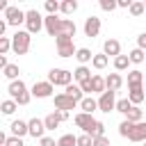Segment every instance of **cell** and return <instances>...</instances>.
I'll return each mask as SVG.
<instances>
[{
  "instance_id": "6da1fadb",
  "label": "cell",
  "mask_w": 146,
  "mask_h": 146,
  "mask_svg": "<svg viewBox=\"0 0 146 146\" xmlns=\"http://www.w3.org/2000/svg\"><path fill=\"white\" fill-rule=\"evenodd\" d=\"M7 94H9V98H11V100H16V105H27V103L32 100V94H30L27 84H25L21 78H18V80H14V82H9Z\"/></svg>"
},
{
  "instance_id": "7a4b0ae2",
  "label": "cell",
  "mask_w": 146,
  "mask_h": 146,
  "mask_svg": "<svg viewBox=\"0 0 146 146\" xmlns=\"http://www.w3.org/2000/svg\"><path fill=\"white\" fill-rule=\"evenodd\" d=\"M30 46H32V34H30L27 30H16V32L11 34V52H16V55H27Z\"/></svg>"
},
{
  "instance_id": "3957f363",
  "label": "cell",
  "mask_w": 146,
  "mask_h": 146,
  "mask_svg": "<svg viewBox=\"0 0 146 146\" xmlns=\"http://www.w3.org/2000/svg\"><path fill=\"white\" fill-rule=\"evenodd\" d=\"M48 82L52 84V87H68V84H73V71H68V68H50L48 71Z\"/></svg>"
},
{
  "instance_id": "277c9868",
  "label": "cell",
  "mask_w": 146,
  "mask_h": 146,
  "mask_svg": "<svg viewBox=\"0 0 146 146\" xmlns=\"http://www.w3.org/2000/svg\"><path fill=\"white\" fill-rule=\"evenodd\" d=\"M25 30L30 34H39L43 30V16L39 14V9H27L25 11Z\"/></svg>"
},
{
  "instance_id": "5b68a950",
  "label": "cell",
  "mask_w": 146,
  "mask_h": 146,
  "mask_svg": "<svg viewBox=\"0 0 146 146\" xmlns=\"http://www.w3.org/2000/svg\"><path fill=\"white\" fill-rule=\"evenodd\" d=\"M55 46H57V55L64 57V59H66V57H75V52H78L73 39H71V36H64V34L55 36Z\"/></svg>"
},
{
  "instance_id": "8992f818",
  "label": "cell",
  "mask_w": 146,
  "mask_h": 146,
  "mask_svg": "<svg viewBox=\"0 0 146 146\" xmlns=\"http://www.w3.org/2000/svg\"><path fill=\"white\" fill-rule=\"evenodd\" d=\"M30 94H32V98H52L55 96V87L48 80H39V82L32 84Z\"/></svg>"
},
{
  "instance_id": "52a82bcc",
  "label": "cell",
  "mask_w": 146,
  "mask_h": 146,
  "mask_svg": "<svg viewBox=\"0 0 146 146\" xmlns=\"http://www.w3.org/2000/svg\"><path fill=\"white\" fill-rule=\"evenodd\" d=\"M5 23L18 30V25H21V23H25V11H23V9H18V7H14V5H9V9L5 11Z\"/></svg>"
},
{
  "instance_id": "ba28073f",
  "label": "cell",
  "mask_w": 146,
  "mask_h": 146,
  "mask_svg": "<svg viewBox=\"0 0 146 146\" xmlns=\"http://www.w3.org/2000/svg\"><path fill=\"white\" fill-rule=\"evenodd\" d=\"M96 100H98V110L105 112V114L114 112V107H116V94L114 91H103Z\"/></svg>"
},
{
  "instance_id": "9c48e42d",
  "label": "cell",
  "mask_w": 146,
  "mask_h": 146,
  "mask_svg": "<svg viewBox=\"0 0 146 146\" xmlns=\"http://www.w3.org/2000/svg\"><path fill=\"white\" fill-rule=\"evenodd\" d=\"M100 27H103V25H100V18L91 14V16H87V18H84V25H82V32H84V36H89V39H94V36H98V34H100Z\"/></svg>"
},
{
  "instance_id": "30bf717a",
  "label": "cell",
  "mask_w": 146,
  "mask_h": 146,
  "mask_svg": "<svg viewBox=\"0 0 146 146\" xmlns=\"http://www.w3.org/2000/svg\"><path fill=\"white\" fill-rule=\"evenodd\" d=\"M73 121H75V125L82 130V132H91L94 130V125H96V121L98 119H94V114H84V112H78L75 116H73Z\"/></svg>"
},
{
  "instance_id": "8fae6325",
  "label": "cell",
  "mask_w": 146,
  "mask_h": 146,
  "mask_svg": "<svg viewBox=\"0 0 146 146\" xmlns=\"http://www.w3.org/2000/svg\"><path fill=\"white\" fill-rule=\"evenodd\" d=\"M52 103H55V110H62V112H71V110L78 107V103H75L73 98H68L64 91L55 94V96H52Z\"/></svg>"
},
{
  "instance_id": "7c38bea8",
  "label": "cell",
  "mask_w": 146,
  "mask_h": 146,
  "mask_svg": "<svg viewBox=\"0 0 146 146\" xmlns=\"http://www.w3.org/2000/svg\"><path fill=\"white\" fill-rule=\"evenodd\" d=\"M62 21H64V18H59V16H43V30H46L50 36H59V32H62Z\"/></svg>"
},
{
  "instance_id": "4fadbf2b",
  "label": "cell",
  "mask_w": 146,
  "mask_h": 146,
  "mask_svg": "<svg viewBox=\"0 0 146 146\" xmlns=\"http://www.w3.org/2000/svg\"><path fill=\"white\" fill-rule=\"evenodd\" d=\"M27 132H30V137H34V139H41V137H46V125H43V119H30L27 121Z\"/></svg>"
},
{
  "instance_id": "5bb4252c",
  "label": "cell",
  "mask_w": 146,
  "mask_h": 146,
  "mask_svg": "<svg viewBox=\"0 0 146 146\" xmlns=\"http://www.w3.org/2000/svg\"><path fill=\"white\" fill-rule=\"evenodd\" d=\"M128 139L135 141V144H144V141H146V121L135 123V125H132V132H130Z\"/></svg>"
},
{
  "instance_id": "9a60e30c",
  "label": "cell",
  "mask_w": 146,
  "mask_h": 146,
  "mask_svg": "<svg viewBox=\"0 0 146 146\" xmlns=\"http://www.w3.org/2000/svg\"><path fill=\"white\" fill-rule=\"evenodd\" d=\"M103 55H107V57H119L121 55V43L116 41V39H105V43H103Z\"/></svg>"
},
{
  "instance_id": "2e32d148",
  "label": "cell",
  "mask_w": 146,
  "mask_h": 146,
  "mask_svg": "<svg viewBox=\"0 0 146 146\" xmlns=\"http://www.w3.org/2000/svg\"><path fill=\"white\" fill-rule=\"evenodd\" d=\"M105 87H107V91H119L121 87H123V75L121 73H110V75H105Z\"/></svg>"
},
{
  "instance_id": "e0dca14e",
  "label": "cell",
  "mask_w": 146,
  "mask_h": 146,
  "mask_svg": "<svg viewBox=\"0 0 146 146\" xmlns=\"http://www.w3.org/2000/svg\"><path fill=\"white\" fill-rule=\"evenodd\" d=\"M9 130H11V137H25V135H30L27 132V121H23V119H14L11 121V125H9Z\"/></svg>"
},
{
  "instance_id": "ac0fdd59",
  "label": "cell",
  "mask_w": 146,
  "mask_h": 146,
  "mask_svg": "<svg viewBox=\"0 0 146 146\" xmlns=\"http://www.w3.org/2000/svg\"><path fill=\"white\" fill-rule=\"evenodd\" d=\"M137 87H144V73L139 68H132L128 71V89H137Z\"/></svg>"
},
{
  "instance_id": "d6986e66",
  "label": "cell",
  "mask_w": 146,
  "mask_h": 146,
  "mask_svg": "<svg viewBox=\"0 0 146 146\" xmlns=\"http://www.w3.org/2000/svg\"><path fill=\"white\" fill-rule=\"evenodd\" d=\"M78 107H80V112H84V114H94V112L98 110V100H96L94 96H84V98L78 103Z\"/></svg>"
},
{
  "instance_id": "ffe728a7",
  "label": "cell",
  "mask_w": 146,
  "mask_h": 146,
  "mask_svg": "<svg viewBox=\"0 0 146 146\" xmlns=\"http://www.w3.org/2000/svg\"><path fill=\"white\" fill-rule=\"evenodd\" d=\"M144 98H146V94H144V87H137V89H128V100L132 103V105H141L144 103Z\"/></svg>"
},
{
  "instance_id": "44dd1931",
  "label": "cell",
  "mask_w": 146,
  "mask_h": 146,
  "mask_svg": "<svg viewBox=\"0 0 146 146\" xmlns=\"http://www.w3.org/2000/svg\"><path fill=\"white\" fill-rule=\"evenodd\" d=\"M75 59H78V64H80V66H87V64H91V59H94V52H91L89 48H78V52H75Z\"/></svg>"
},
{
  "instance_id": "7402d4cb",
  "label": "cell",
  "mask_w": 146,
  "mask_h": 146,
  "mask_svg": "<svg viewBox=\"0 0 146 146\" xmlns=\"http://www.w3.org/2000/svg\"><path fill=\"white\" fill-rule=\"evenodd\" d=\"M91 75H94V73H91V68H89V66H78V68L73 71V82H78V84H80V82L89 80Z\"/></svg>"
},
{
  "instance_id": "603a6c76",
  "label": "cell",
  "mask_w": 146,
  "mask_h": 146,
  "mask_svg": "<svg viewBox=\"0 0 146 146\" xmlns=\"http://www.w3.org/2000/svg\"><path fill=\"white\" fill-rule=\"evenodd\" d=\"M103 91H107V87H105V78L103 75H91V94H103Z\"/></svg>"
},
{
  "instance_id": "cb8c5ba5",
  "label": "cell",
  "mask_w": 146,
  "mask_h": 146,
  "mask_svg": "<svg viewBox=\"0 0 146 146\" xmlns=\"http://www.w3.org/2000/svg\"><path fill=\"white\" fill-rule=\"evenodd\" d=\"M64 94H66L68 98H73L75 103H80V100L84 98V94H82V89H80V84H75V82H73V84H68V87L64 89Z\"/></svg>"
},
{
  "instance_id": "d4e9b609",
  "label": "cell",
  "mask_w": 146,
  "mask_h": 146,
  "mask_svg": "<svg viewBox=\"0 0 146 146\" xmlns=\"http://www.w3.org/2000/svg\"><path fill=\"white\" fill-rule=\"evenodd\" d=\"M125 121H130V123H139V121H144V110L141 107H137V105H132L130 107V112L123 116Z\"/></svg>"
},
{
  "instance_id": "484cf974",
  "label": "cell",
  "mask_w": 146,
  "mask_h": 146,
  "mask_svg": "<svg viewBox=\"0 0 146 146\" xmlns=\"http://www.w3.org/2000/svg\"><path fill=\"white\" fill-rule=\"evenodd\" d=\"M75 32H78L75 23H73L71 18H64V21H62V32H59V34H64V36H71V39H73V36H75Z\"/></svg>"
},
{
  "instance_id": "4316f807",
  "label": "cell",
  "mask_w": 146,
  "mask_h": 146,
  "mask_svg": "<svg viewBox=\"0 0 146 146\" xmlns=\"http://www.w3.org/2000/svg\"><path fill=\"white\" fill-rule=\"evenodd\" d=\"M107 64H110V57H107V55H103V52L94 55V59H91V66H94L96 71H103V68H107Z\"/></svg>"
},
{
  "instance_id": "83f0119b",
  "label": "cell",
  "mask_w": 146,
  "mask_h": 146,
  "mask_svg": "<svg viewBox=\"0 0 146 146\" xmlns=\"http://www.w3.org/2000/svg\"><path fill=\"white\" fill-rule=\"evenodd\" d=\"M112 64H114L116 73H123V71H128L130 59H128V55H119V57H114V59H112Z\"/></svg>"
},
{
  "instance_id": "f1b7e54d",
  "label": "cell",
  "mask_w": 146,
  "mask_h": 146,
  "mask_svg": "<svg viewBox=\"0 0 146 146\" xmlns=\"http://www.w3.org/2000/svg\"><path fill=\"white\" fill-rule=\"evenodd\" d=\"M16 110H18V105H16V100H11V98H7V100L0 103V114H5V116H11Z\"/></svg>"
},
{
  "instance_id": "f546056e",
  "label": "cell",
  "mask_w": 146,
  "mask_h": 146,
  "mask_svg": "<svg viewBox=\"0 0 146 146\" xmlns=\"http://www.w3.org/2000/svg\"><path fill=\"white\" fill-rule=\"evenodd\" d=\"M2 75H5L9 82L18 80V75H21V68H18V64H7V68L2 71Z\"/></svg>"
},
{
  "instance_id": "4dcf8cb0",
  "label": "cell",
  "mask_w": 146,
  "mask_h": 146,
  "mask_svg": "<svg viewBox=\"0 0 146 146\" xmlns=\"http://www.w3.org/2000/svg\"><path fill=\"white\" fill-rule=\"evenodd\" d=\"M59 123H62V121L57 119V112H50V114H46V116H43V125H46V132H48V130H55Z\"/></svg>"
},
{
  "instance_id": "1f68e13d",
  "label": "cell",
  "mask_w": 146,
  "mask_h": 146,
  "mask_svg": "<svg viewBox=\"0 0 146 146\" xmlns=\"http://www.w3.org/2000/svg\"><path fill=\"white\" fill-rule=\"evenodd\" d=\"M59 11L62 14H75L78 11V0H64V2H59Z\"/></svg>"
},
{
  "instance_id": "d6a6232c",
  "label": "cell",
  "mask_w": 146,
  "mask_h": 146,
  "mask_svg": "<svg viewBox=\"0 0 146 146\" xmlns=\"http://www.w3.org/2000/svg\"><path fill=\"white\" fill-rule=\"evenodd\" d=\"M128 59H130V64H141V62L146 59V52L139 50V48H132V50L128 52Z\"/></svg>"
},
{
  "instance_id": "836d02e7",
  "label": "cell",
  "mask_w": 146,
  "mask_h": 146,
  "mask_svg": "<svg viewBox=\"0 0 146 146\" xmlns=\"http://www.w3.org/2000/svg\"><path fill=\"white\" fill-rule=\"evenodd\" d=\"M130 107H132V103L128 100V98H116V107H114V112H119V114H128L130 112Z\"/></svg>"
},
{
  "instance_id": "e575fe53",
  "label": "cell",
  "mask_w": 146,
  "mask_h": 146,
  "mask_svg": "<svg viewBox=\"0 0 146 146\" xmlns=\"http://www.w3.org/2000/svg\"><path fill=\"white\" fill-rule=\"evenodd\" d=\"M57 146H78V135H71V132L62 135L57 139Z\"/></svg>"
},
{
  "instance_id": "d590c367",
  "label": "cell",
  "mask_w": 146,
  "mask_h": 146,
  "mask_svg": "<svg viewBox=\"0 0 146 146\" xmlns=\"http://www.w3.org/2000/svg\"><path fill=\"white\" fill-rule=\"evenodd\" d=\"M128 11H130V16H135V18H137V16H141V14L146 11V7H144V2H141V0H132V5H130V9H128Z\"/></svg>"
},
{
  "instance_id": "8d00e7d4",
  "label": "cell",
  "mask_w": 146,
  "mask_h": 146,
  "mask_svg": "<svg viewBox=\"0 0 146 146\" xmlns=\"http://www.w3.org/2000/svg\"><path fill=\"white\" fill-rule=\"evenodd\" d=\"M43 9L48 11V16H57V11H59V2H57V0H46V2H43Z\"/></svg>"
},
{
  "instance_id": "74e56055",
  "label": "cell",
  "mask_w": 146,
  "mask_h": 146,
  "mask_svg": "<svg viewBox=\"0 0 146 146\" xmlns=\"http://www.w3.org/2000/svg\"><path fill=\"white\" fill-rule=\"evenodd\" d=\"M132 125H135V123H130V121H125V119H123V121L119 123V135L128 139V137H130V132H132Z\"/></svg>"
},
{
  "instance_id": "f35d334b",
  "label": "cell",
  "mask_w": 146,
  "mask_h": 146,
  "mask_svg": "<svg viewBox=\"0 0 146 146\" xmlns=\"http://www.w3.org/2000/svg\"><path fill=\"white\" fill-rule=\"evenodd\" d=\"M11 50V36H0V55H7Z\"/></svg>"
},
{
  "instance_id": "ab89813d",
  "label": "cell",
  "mask_w": 146,
  "mask_h": 146,
  "mask_svg": "<svg viewBox=\"0 0 146 146\" xmlns=\"http://www.w3.org/2000/svg\"><path fill=\"white\" fill-rule=\"evenodd\" d=\"M91 137H105V123L103 121H96V125H94V130L89 132Z\"/></svg>"
},
{
  "instance_id": "60d3db41",
  "label": "cell",
  "mask_w": 146,
  "mask_h": 146,
  "mask_svg": "<svg viewBox=\"0 0 146 146\" xmlns=\"http://www.w3.org/2000/svg\"><path fill=\"white\" fill-rule=\"evenodd\" d=\"M78 146H94V137H91V135H87V132L78 135Z\"/></svg>"
},
{
  "instance_id": "b9f144b4",
  "label": "cell",
  "mask_w": 146,
  "mask_h": 146,
  "mask_svg": "<svg viewBox=\"0 0 146 146\" xmlns=\"http://www.w3.org/2000/svg\"><path fill=\"white\" fill-rule=\"evenodd\" d=\"M98 5H100L103 11H114V9H116V0H100Z\"/></svg>"
},
{
  "instance_id": "7bdbcfd3",
  "label": "cell",
  "mask_w": 146,
  "mask_h": 146,
  "mask_svg": "<svg viewBox=\"0 0 146 146\" xmlns=\"http://www.w3.org/2000/svg\"><path fill=\"white\" fill-rule=\"evenodd\" d=\"M5 146H25V144H23V139H21V137H11V135H9Z\"/></svg>"
},
{
  "instance_id": "ee69618b",
  "label": "cell",
  "mask_w": 146,
  "mask_h": 146,
  "mask_svg": "<svg viewBox=\"0 0 146 146\" xmlns=\"http://www.w3.org/2000/svg\"><path fill=\"white\" fill-rule=\"evenodd\" d=\"M137 48H139V50H144V52H146V32H141V34H139V36H137Z\"/></svg>"
},
{
  "instance_id": "f6af8a7d",
  "label": "cell",
  "mask_w": 146,
  "mask_h": 146,
  "mask_svg": "<svg viewBox=\"0 0 146 146\" xmlns=\"http://www.w3.org/2000/svg\"><path fill=\"white\" fill-rule=\"evenodd\" d=\"M39 146H57V141H55L52 137H48V135H46V137H41V139H39Z\"/></svg>"
},
{
  "instance_id": "bcb514c9",
  "label": "cell",
  "mask_w": 146,
  "mask_h": 146,
  "mask_svg": "<svg viewBox=\"0 0 146 146\" xmlns=\"http://www.w3.org/2000/svg\"><path fill=\"white\" fill-rule=\"evenodd\" d=\"M94 146H110L107 135H105V137H94Z\"/></svg>"
},
{
  "instance_id": "7dc6e473",
  "label": "cell",
  "mask_w": 146,
  "mask_h": 146,
  "mask_svg": "<svg viewBox=\"0 0 146 146\" xmlns=\"http://www.w3.org/2000/svg\"><path fill=\"white\" fill-rule=\"evenodd\" d=\"M130 5H132V0H116V7H121V9H130Z\"/></svg>"
},
{
  "instance_id": "c3c4849f",
  "label": "cell",
  "mask_w": 146,
  "mask_h": 146,
  "mask_svg": "<svg viewBox=\"0 0 146 146\" xmlns=\"http://www.w3.org/2000/svg\"><path fill=\"white\" fill-rule=\"evenodd\" d=\"M55 112H57V119L59 121H66L68 119V112H62V110H55Z\"/></svg>"
},
{
  "instance_id": "681fc988",
  "label": "cell",
  "mask_w": 146,
  "mask_h": 146,
  "mask_svg": "<svg viewBox=\"0 0 146 146\" xmlns=\"http://www.w3.org/2000/svg\"><path fill=\"white\" fill-rule=\"evenodd\" d=\"M7 64H9V62H7V55H0V71H5Z\"/></svg>"
},
{
  "instance_id": "f907efd6",
  "label": "cell",
  "mask_w": 146,
  "mask_h": 146,
  "mask_svg": "<svg viewBox=\"0 0 146 146\" xmlns=\"http://www.w3.org/2000/svg\"><path fill=\"white\" fill-rule=\"evenodd\" d=\"M5 30H7V23L0 18V36H5Z\"/></svg>"
},
{
  "instance_id": "816d5d0a",
  "label": "cell",
  "mask_w": 146,
  "mask_h": 146,
  "mask_svg": "<svg viewBox=\"0 0 146 146\" xmlns=\"http://www.w3.org/2000/svg\"><path fill=\"white\" fill-rule=\"evenodd\" d=\"M9 9V5H7V0H0V11H7Z\"/></svg>"
},
{
  "instance_id": "f5cc1de1",
  "label": "cell",
  "mask_w": 146,
  "mask_h": 146,
  "mask_svg": "<svg viewBox=\"0 0 146 146\" xmlns=\"http://www.w3.org/2000/svg\"><path fill=\"white\" fill-rule=\"evenodd\" d=\"M5 144H7V135L0 130V146H5Z\"/></svg>"
},
{
  "instance_id": "db71d44e",
  "label": "cell",
  "mask_w": 146,
  "mask_h": 146,
  "mask_svg": "<svg viewBox=\"0 0 146 146\" xmlns=\"http://www.w3.org/2000/svg\"><path fill=\"white\" fill-rule=\"evenodd\" d=\"M144 94H146V82H144Z\"/></svg>"
},
{
  "instance_id": "11a10c76",
  "label": "cell",
  "mask_w": 146,
  "mask_h": 146,
  "mask_svg": "<svg viewBox=\"0 0 146 146\" xmlns=\"http://www.w3.org/2000/svg\"><path fill=\"white\" fill-rule=\"evenodd\" d=\"M144 7H146V0H144Z\"/></svg>"
},
{
  "instance_id": "9f6ffc18",
  "label": "cell",
  "mask_w": 146,
  "mask_h": 146,
  "mask_svg": "<svg viewBox=\"0 0 146 146\" xmlns=\"http://www.w3.org/2000/svg\"><path fill=\"white\" fill-rule=\"evenodd\" d=\"M141 146H146V141H144V144H141Z\"/></svg>"
}]
</instances>
